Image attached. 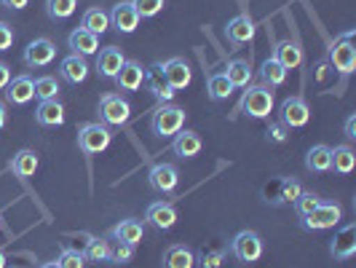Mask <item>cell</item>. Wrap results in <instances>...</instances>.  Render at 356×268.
<instances>
[{
  "label": "cell",
  "mask_w": 356,
  "mask_h": 268,
  "mask_svg": "<svg viewBox=\"0 0 356 268\" xmlns=\"http://www.w3.org/2000/svg\"><path fill=\"white\" fill-rule=\"evenodd\" d=\"M185 116H188V113L179 105L166 102V105H161L159 110L153 113L150 129H153L156 137H175L177 132H182V126H185Z\"/></svg>",
  "instance_id": "2"
},
{
  "label": "cell",
  "mask_w": 356,
  "mask_h": 268,
  "mask_svg": "<svg viewBox=\"0 0 356 268\" xmlns=\"http://www.w3.org/2000/svg\"><path fill=\"white\" fill-rule=\"evenodd\" d=\"M356 166V153L351 145H338V148H330V169H335L338 175H351Z\"/></svg>",
  "instance_id": "25"
},
{
  "label": "cell",
  "mask_w": 356,
  "mask_h": 268,
  "mask_svg": "<svg viewBox=\"0 0 356 268\" xmlns=\"http://www.w3.org/2000/svg\"><path fill=\"white\" fill-rule=\"evenodd\" d=\"M126 56L121 49H115V46H107L102 52L97 54V72L102 75V78H115L118 70L124 68Z\"/></svg>",
  "instance_id": "22"
},
{
  "label": "cell",
  "mask_w": 356,
  "mask_h": 268,
  "mask_svg": "<svg viewBox=\"0 0 356 268\" xmlns=\"http://www.w3.org/2000/svg\"><path fill=\"white\" fill-rule=\"evenodd\" d=\"M78 8V0H46V14L51 22H65L70 19Z\"/></svg>",
  "instance_id": "35"
},
{
  "label": "cell",
  "mask_w": 356,
  "mask_h": 268,
  "mask_svg": "<svg viewBox=\"0 0 356 268\" xmlns=\"http://www.w3.org/2000/svg\"><path fill=\"white\" fill-rule=\"evenodd\" d=\"M38 164H40V161H38L35 150H27V148H24V150H19L17 156L11 159V172H14L19 180H30L38 172Z\"/></svg>",
  "instance_id": "28"
},
{
  "label": "cell",
  "mask_w": 356,
  "mask_h": 268,
  "mask_svg": "<svg viewBox=\"0 0 356 268\" xmlns=\"http://www.w3.org/2000/svg\"><path fill=\"white\" fill-rule=\"evenodd\" d=\"M145 236V226L140 220H121L113 231H110V239H115V242H121V244H131V247H137L140 242H143Z\"/></svg>",
  "instance_id": "24"
},
{
  "label": "cell",
  "mask_w": 356,
  "mask_h": 268,
  "mask_svg": "<svg viewBox=\"0 0 356 268\" xmlns=\"http://www.w3.org/2000/svg\"><path fill=\"white\" fill-rule=\"evenodd\" d=\"M131 258H134V247H131V244H121V242H118V247H115V250H113V255H110V263H115V266H126Z\"/></svg>",
  "instance_id": "42"
},
{
  "label": "cell",
  "mask_w": 356,
  "mask_h": 268,
  "mask_svg": "<svg viewBox=\"0 0 356 268\" xmlns=\"http://www.w3.org/2000/svg\"><path fill=\"white\" fill-rule=\"evenodd\" d=\"M110 27L115 33H121V36H131L140 27V17H137L131 0H124V3L113 6V11H110Z\"/></svg>",
  "instance_id": "12"
},
{
  "label": "cell",
  "mask_w": 356,
  "mask_h": 268,
  "mask_svg": "<svg viewBox=\"0 0 356 268\" xmlns=\"http://www.w3.org/2000/svg\"><path fill=\"white\" fill-rule=\"evenodd\" d=\"M14 268H22V266H14Z\"/></svg>",
  "instance_id": "53"
},
{
  "label": "cell",
  "mask_w": 356,
  "mask_h": 268,
  "mask_svg": "<svg viewBox=\"0 0 356 268\" xmlns=\"http://www.w3.org/2000/svg\"><path fill=\"white\" fill-rule=\"evenodd\" d=\"M56 263H59V268H86V258H83V252L65 247Z\"/></svg>",
  "instance_id": "39"
},
{
  "label": "cell",
  "mask_w": 356,
  "mask_h": 268,
  "mask_svg": "<svg viewBox=\"0 0 356 268\" xmlns=\"http://www.w3.org/2000/svg\"><path fill=\"white\" fill-rule=\"evenodd\" d=\"M40 268H59V263H43Z\"/></svg>",
  "instance_id": "52"
},
{
  "label": "cell",
  "mask_w": 356,
  "mask_h": 268,
  "mask_svg": "<svg viewBox=\"0 0 356 268\" xmlns=\"http://www.w3.org/2000/svg\"><path fill=\"white\" fill-rule=\"evenodd\" d=\"M131 118V105L121 94H105L99 100V124L105 126H124Z\"/></svg>",
  "instance_id": "7"
},
{
  "label": "cell",
  "mask_w": 356,
  "mask_h": 268,
  "mask_svg": "<svg viewBox=\"0 0 356 268\" xmlns=\"http://www.w3.org/2000/svg\"><path fill=\"white\" fill-rule=\"evenodd\" d=\"M67 49H70V54H75V56H83V59H86V56L99 52V36H91L83 27H78V30H72L70 38H67Z\"/></svg>",
  "instance_id": "21"
},
{
  "label": "cell",
  "mask_w": 356,
  "mask_h": 268,
  "mask_svg": "<svg viewBox=\"0 0 356 268\" xmlns=\"http://www.w3.org/2000/svg\"><path fill=\"white\" fill-rule=\"evenodd\" d=\"M308 121H311V107L303 97H286L279 107V124L292 132V129H303Z\"/></svg>",
  "instance_id": "8"
},
{
  "label": "cell",
  "mask_w": 356,
  "mask_h": 268,
  "mask_svg": "<svg viewBox=\"0 0 356 268\" xmlns=\"http://www.w3.org/2000/svg\"><path fill=\"white\" fill-rule=\"evenodd\" d=\"M225 260V250H204L198 255V266L201 268H220Z\"/></svg>",
  "instance_id": "41"
},
{
  "label": "cell",
  "mask_w": 356,
  "mask_h": 268,
  "mask_svg": "<svg viewBox=\"0 0 356 268\" xmlns=\"http://www.w3.org/2000/svg\"><path fill=\"white\" fill-rule=\"evenodd\" d=\"M145 223L153 226L156 231H172L177 226V210H175V204H169V201L150 204L147 212H145Z\"/></svg>",
  "instance_id": "11"
},
{
  "label": "cell",
  "mask_w": 356,
  "mask_h": 268,
  "mask_svg": "<svg viewBox=\"0 0 356 268\" xmlns=\"http://www.w3.org/2000/svg\"><path fill=\"white\" fill-rule=\"evenodd\" d=\"M327 62L332 70H338L340 75H351L356 70V49H354V30H348L346 36L335 38L330 43L327 52Z\"/></svg>",
  "instance_id": "1"
},
{
  "label": "cell",
  "mask_w": 356,
  "mask_h": 268,
  "mask_svg": "<svg viewBox=\"0 0 356 268\" xmlns=\"http://www.w3.org/2000/svg\"><path fill=\"white\" fill-rule=\"evenodd\" d=\"M303 194V185L295 178L282 180V204H295V198Z\"/></svg>",
  "instance_id": "40"
},
{
  "label": "cell",
  "mask_w": 356,
  "mask_h": 268,
  "mask_svg": "<svg viewBox=\"0 0 356 268\" xmlns=\"http://www.w3.org/2000/svg\"><path fill=\"white\" fill-rule=\"evenodd\" d=\"M346 137H348V140H356V116L354 113L346 118Z\"/></svg>",
  "instance_id": "48"
},
{
  "label": "cell",
  "mask_w": 356,
  "mask_h": 268,
  "mask_svg": "<svg viewBox=\"0 0 356 268\" xmlns=\"http://www.w3.org/2000/svg\"><path fill=\"white\" fill-rule=\"evenodd\" d=\"M143 86H147V91H150V94L159 100L161 105L172 102V100H175V94H177V91L166 84V78H163V68H161V65H153L150 70H145Z\"/></svg>",
  "instance_id": "17"
},
{
  "label": "cell",
  "mask_w": 356,
  "mask_h": 268,
  "mask_svg": "<svg viewBox=\"0 0 356 268\" xmlns=\"http://www.w3.org/2000/svg\"><path fill=\"white\" fill-rule=\"evenodd\" d=\"M113 143V132L105 124H86L78 132V150L83 156H99Z\"/></svg>",
  "instance_id": "4"
},
{
  "label": "cell",
  "mask_w": 356,
  "mask_h": 268,
  "mask_svg": "<svg viewBox=\"0 0 356 268\" xmlns=\"http://www.w3.org/2000/svg\"><path fill=\"white\" fill-rule=\"evenodd\" d=\"M201 137H198V132H191V129H185V132H177L175 134V140H172V153L182 161H191L196 159L198 153H201Z\"/></svg>",
  "instance_id": "19"
},
{
  "label": "cell",
  "mask_w": 356,
  "mask_h": 268,
  "mask_svg": "<svg viewBox=\"0 0 356 268\" xmlns=\"http://www.w3.org/2000/svg\"><path fill=\"white\" fill-rule=\"evenodd\" d=\"M110 255H113V247H110V242L102 239V236L89 239V244H86V250H83V258H86L89 263H110Z\"/></svg>",
  "instance_id": "33"
},
{
  "label": "cell",
  "mask_w": 356,
  "mask_h": 268,
  "mask_svg": "<svg viewBox=\"0 0 356 268\" xmlns=\"http://www.w3.org/2000/svg\"><path fill=\"white\" fill-rule=\"evenodd\" d=\"M54 59H56V46H54L49 38H35V40L24 49V65H27L30 70L49 68Z\"/></svg>",
  "instance_id": "10"
},
{
  "label": "cell",
  "mask_w": 356,
  "mask_h": 268,
  "mask_svg": "<svg viewBox=\"0 0 356 268\" xmlns=\"http://www.w3.org/2000/svg\"><path fill=\"white\" fill-rule=\"evenodd\" d=\"M0 226H3V220H0Z\"/></svg>",
  "instance_id": "54"
},
{
  "label": "cell",
  "mask_w": 356,
  "mask_h": 268,
  "mask_svg": "<svg viewBox=\"0 0 356 268\" xmlns=\"http://www.w3.org/2000/svg\"><path fill=\"white\" fill-rule=\"evenodd\" d=\"M6 124H8V107L6 102H0V129H6Z\"/></svg>",
  "instance_id": "49"
},
{
  "label": "cell",
  "mask_w": 356,
  "mask_h": 268,
  "mask_svg": "<svg viewBox=\"0 0 356 268\" xmlns=\"http://www.w3.org/2000/svg\"><path fill=\"white\" fill-rule=\"evenodd\" d=\"M35 121L40 126H62L65 124V105L59 102V100H46V102H40L35 110Z\"/></svg>",
  "instance_id": "26"
},
{
  "label": "cell",
  "mask_w": 356,
  "mask_h": 268,
  "mask_svg": "<svg viewBox=\"0 0 356 268\" xmlns=\"http://www.w3.org/2000/svg\"><path fill=\"white\" fill-rule=\"evenodd\" d=\"M6 100L17 107L33 102V100H35V81H33L30 75H17V78H11L8 86H6Z\"/></svg>",
  "instance_id": "16"
},
{
  "label": "cell",
  "mask_w": 356,
  "mask_h": 268,
  "mask_svg": "<svg viewBox=\"0 0 356 268\" xmlns=\"http://www.w3.org/2000/svg\"><path fill=\"white\" fill-rule=\"evenodd\" d=\"M207 91H209V100L220 102V100H228L231 97L233 86L231 81L225 78V72H214V75H209V81H207Z\"/></svg>",
  "instance_id": "34"
},
{
  "label": "cell",
  "mask_w": 356,
  "mask_h": 268,
  "mask_svg": "<svg viewBox=\"0 0 356 268\" xmlns=\"http://www.w3.org/2000/svg\"><path fill=\"white\" fill-rule=\"evenodd\" d=\"M286 75H289V70H284L273 56L270 59H266L263 65H260V81H263V86H268V89H276V86H282L286 81Z\"/></svg>",
  "instance_id": "31"
},
{
  "label": "cell",
  "mask_w": 356,
  "mask_h": 268,
  "mask_svg": "<svg viewBox=\"0 0 356 268\" xmlns=\"http://www.w3.org/2000/svg\"><path fill=\"white\" fill-rule=\"evenodd\" d=\"M59 75H62V81H67L70 86H78V84H83L86 78H89V62L83 59V56H65L62 59V65H59Z\"/></svg>",
  "instance_id": "20"
},
{
  "label": "cell",
  "mask_w": 356,
  "mask_h": 268,
  "mask_svg": "<svg viewBox=\"0 0 356 268\" xmlns=\"http://www.w3.org/2000/svg\"><path fill=\"white\" fill-rule=\"evenodd\" d=\"M319 204H321L319 194H314V191H303L300 196L295 198V214H298V220L305 217V214H311Z\"/></svg>",
  "instance_id": "37"
},
{
  "label": "cell",
  "mask_w": 356,
  "mask_h": 268,
  "mask_svg": "<svg viewBox=\"0 0 356 268\" xmlns=\"http://www.w3.org/2000/svg\"><path fill=\"white\" fill-rule=\"evenodd\" d=\"M254 33H257V27H254V22H252L250 14H238V17H233L228 22V27H225V36H228V43L231 46H247L254 40Z\"/></svg>",
  "instance_id": "14"
},
{
  "label": "cell",
  "mask_w": 356,
  "mask_h": 268,
  "mask_svg": "<svg viewBox=\"0 0 356 268\" xmlns=\"http://www.w3.org/2000/svg\"><path fill=\"white\" fill-rule=\"evenodd\" d=\"M305 169H308V172H316V175L332 172V169H330V148H327V145H314V148L305 153Z\"/></svg>",
  "instance_id": "32"
},
{
  "label": "cell",
  "mask_w": 356,
  "mask_h": 268,
  "mask_svg": "<svg viewBox=\"0 0 356 268\" xmlns=\"http://www.w3.org/2000/svg\"><path fill=\"white\" fill-rule=\"evenodd\" d=\"M35 100L46 102V100H59V81L54 75H43L35 81Z\"/></svg>",
  "instance_id": "36"
},
{
  "label": "cell",
  "mask_w": 356,
  "mask_h": 268,
  "mask_svg": "<svg viewBox=\"0 0 356 268\" xmlns=\"http://www.w3.org/2000/svg\"><path fill=\"white\" fill-rule=\"evenodd\" d=\"M196 255L188 244H172L163 252V268H193Z\"/></svg>",
  "instance_id": "27"
},
{
  "label": "cell",
  "mask_w": 356,
  "mask_h": 268,
  "mask_svg": "<svg viewBox=\"0 0 356 268\" xmlns=\"http://www.w3.org/2000/svg\"><path fill=\"white\" fill-rule=\"evenodd\" d=\"M0 6L14 8V11H22V8H27V6H30V0H0Z\"/></svg>",
  "instance_id": "47"
},
{
  "label": "cell",
  "mask_w": 356,
  "mask_h": 268,
  "mask_svg": "<svg viewBox=\"0 0 356 268\" xmlns=\"http://www.w3.org/2000/svg\"><path fill=\"white\" fill-rule=\"evenodd\" d=\"M0 268H6V252L0 250Z\"/></svg>",
  "instance_id": "51"
},
{
  "label": "cell",
  "mask_w": 356,
  "mask_h": 268,
  "mask_svg": "<svg viewBox=\"0 0 356 268\" xmlns=\"http://www.w3.org/2000/svg\"><path fill=\"white\" fill-rule=\"evenodd\" d=\"M231 255L238 263L252 266V263H257L263 258V239L254 231H238L231 242Z\"/></svg>",
  "instance_id": "6"
},
{
  "label": "cell",
  "mask_w": 356,
  "mask_h": 268,
  "mask_svg": "<svg viewBox=\"0 0 356 268\" xmlns=\"http://www.w3.org/2000/svg\"><path fill=\"white\" fill-rule=\"evenodd\" d=\"M238 110L250 118H268L273 113V89L268 86H250L244 91L241 102H238Z\"/></svg>",
  "instance_id": "3"
},
{
  "label": "cell",
  "mask_w": 356,
  "mask_h": 268,
  "mask_svg": "<svg viewBox=\"0 0 356 268\" xmlns=\"http://www.w3.org/2000/svg\"><path fill=\"white\" fill-rule=\"evenodd\" d=\"M327 70H330V62H319V68H316V81H324Z\"/></svg>",
  "instance_id": "50"
},
{
  "label": "cell",
  "mask_w": 356,
  "mask_h": 268,
  "mask_svg": "<svg viewBox=\"0 0 356 268\" xmlns=\"http://www.w3.org/2000/svg\"><path fill=\"white\" fill-rule=\"evenodd\" d=\"M340 220H343V207L335 201H321L314 212L300 217V226L305 231H327V228H335Z\"/></svg>",
  "instance_id": "5"
},
{
  "label": "cell",
  "mask_w": 356,
  "mask_h": 268,
  "mask_svg": "<svg viewBox=\"0 0 356 268\" xmlns=\"http://www.w3.org/2000/svg\"><path fill=\"white\" fill-rule=\"evenodd\" d=\"M147 182H150V188L161 194V196H169V194H175L179 185V172L175 164H156L150 172H147Z\"/></svg>",
  "instance_id": "9"
},
{
  "label": "cell",
  "mask_w": 356,
  "mask_h": 268,
  "mask_svg": "<svg viewBox=\"0 0 356 268\" xmlns=\"http://www.w3.org/2000/svg\"><path fill=\"white\" fill-rule=\"evenodd\" d=\"M273 59L284 68V70H298L303 65V49L295 40H279L273 49Z\"/></svg>",
  "instance_id": "23"
},
{
  "label": "cell",
  "mask_w": 356,
  "mask_h": 268,
  "mask_svg": "<svg viewBox=\"0 0 356 268\" xmlns=\"http://www.w3.org/2000/svg\"><path fill=\"white\" fill-rule=\"evenodd\" d=\"M163 68V78H166V84L172 86L175 91H182L191 86V81H193V70H191V65L182 59V56H172L166 65H161Z\"/></svg>",
  "instance_id": "13"
},
{
  "label": "cell",
  "mask_w": 356,
  "mask_h": 268,
  "mask_svg": "<svg viewBox=\"0 0 356 268\" xmlns=\"http://www.w3.org/2000/svg\"><path fill=\"white\" fill-rule=\"evenodd\" d=\"M131 6H134V11H137L140 19H153L163 11L166 0H131Z\"/></svg>",
  "instance_id": "38"
},
{
  "label": "cell",
  "mask_w": 356,
  "mask_h": 268,
  "mask_svg": "<svg viewBox=\"0 0 356 268\" xmlns=\"http://www.w3.org/2000/svg\"><path fill=\"white\" fill-rule=\"evenodd\" d=\"M113 81H115L118 91H124V94L140 91L143 89V81H145V68L140 65V62H134V59H126L124 68L118 70V75H115Z\"/></svg>",
  "instance_id": "15"
},
{
  "label": "cell",
  "mask_w": 356,
  "mask_h": 268,
  "mask_svg": "<svg viewBox=\"0 0 356 268\" xmlns=\"http://www.w3.org/2000/svg\"><path fill=\"white\" fill-rule=\"evenodd\" d=\"M266 201L268 204H273V207H282V180H276V182L266 185Z\"/></svg>",
  "instance_id": "44"
},
{
  "label": "cell",
  "mask_w": 356,
  "mask_h": 268,
  "mask_svg": "<svg viewBox=\"0 0 356 268\" xmlns=\"http://www.w3.org/2000/svg\"><path fill=\"white\" fill-rule=\"evenodd\" d=\"M330 252H332L335 260H351V258H354L356 255V226L354 223L343 226V228L335 233V239H332V244H330Z\"/></svg>",
  "instance_id": "18"
},
{
  "label": "cell",
  "mask_w": 356,
  "mask_h": 268,
  "mask_svg": "<svg viewBox=\"0 0 356 268\" xmlns=\"http://www.w3.org/2000/svg\"><path fill=\"white\" fill-rule=\"evenodd\" d=\"M81 27L91 36H105L110 30V14L102 11V8H89L81 19Z\"/></svg>",
  "instance_id": "30"
},
{
  "label": "cell",
  "mask_w": 356,
  "mask_h": 268,
  "mask_svg": "<svg viewBox=\"0 0 356 268\" xmlns=\"http://www.w3.org/2000/svg\"><path fill=\"white\" fill-rule=\"evenodd\" d=\"M14 46V30L8 22H0V52H8Z\"/></svg>",
  "instance_id": "45"
},
{
  "label": "cell",
  "mask_w": 356,
  "mask_h": 268,
  "mask_svg": "<svg viewBox=\"0 0 356 268\" xmlns=\"http://www.w3.org/2000/svg\"><path fill=\"white\" fill-rule=\"evenodd\" d=\"M11 78H14V75H11V68H8L6 62H0V91H6Z\"/></svg>",
  "instance_id": "46"
},
{
  "label": "cell",
  "mask_w": 356,
  "mask_h": 268,
  "mask_svg": "<svg viewBox=\"0 0 356 268\" xmlns=\"http://www.w3.org/2000/svg\"><path fill=\"white\" fill-rule=\"evenodd\" d=\"M286 137H289V129H286V126H282V124H270V126H268L266 140L270 145H284Z\"/></svg>",
  "instance_id": "43"
},
{
  "label": "cell",
  "mask_w": 356,
  "mask_h": 268,
  "mask_svg": "<svg viewBox=\"0 0 356 268\" xmlns=\"http://www.w3.org/2000/svg\"><path fill=\"white\" fill-rule=\"evenodd\" d=\"M225 78L231 81L233 89H247L252 81V65L247 59H231L225 68Z\"/></svg>",
  "instance_id": "29"
}]
</instances>
